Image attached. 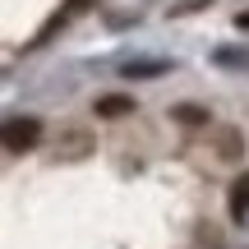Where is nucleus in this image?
<instances>
[{
    "label": "nucleus",
    "instance_id": "nucleus-1",
    "mask_svg": "<svg viewBox=\"0 0 249 249\" xmlns=\"http://www.w3.org/2000/svg\"><path fill=\"white\" fill-rule=\"evenodd\" d=\"M42 139V120L37 116H9L5 120V152H28Z\"/></svg>",
    "mask_w": 249,
    "mask_h": 249
},
{
    "label": "nucleus",
    "instance_id": "nucleus-2",
    "mask_svg": "<svg viewBox=\"0 0 249 249\" xmlns=\"http://www.w3.org/2000/svg\"><path fill=\"white\" fill-rule=\"evenodd\" d=\"M97 116L107 120H120V116H134V97H124V92H111V97H97Z\"/></svg>",
    "mask_w": 249,
    "mask_h": 249
},
{
    "label": "nucleus",
    "instance_id": "nucleus-3",
    "mask_svg": "<svg viewBox=\"0 0 249 249\" xmlns=\"http://www.w3.org/2000/svg\"><path fill=\"white\" fill-rule=\"evenodd\" d=\"M231 217H235V222H245V217H249V176H240L231 185Z\"/></svg>",
    "mask_w": 249,
    "mask_h": 249
},
{
    "label": "nucleus",
    "instance_id": "nucleus-4",
    "mask_svg": "<svg viewBox=\"0 0 249 249\" xmlns=\"http://www.w3.org/2000/svg\"><path fill=\"white\" fill-rule=\"evenodd\" d=\"M176 120H185V124H203L208 111H198V107H176Z\"/></svg>",
    "mask_w": 249,
    "mask_h": 249
},
{
    "label": "nucleus",
    "instance_id": "nucleus-5",
    "mask_svg": "<svg viewBox=\"0 0 249 249\" xmlns=\"http://www.w3.org/2000/svg\"><path fill=\"white\" fill-rule=\"evenodd\" d=\"M235 23H240V28H249V14H240V18H235Z\"/></svg>",
    "mask_w": 249,
    "mask_h": 249
}]
</instances>
